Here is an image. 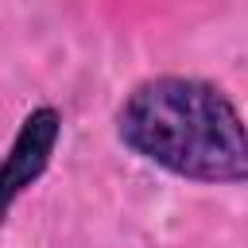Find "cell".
I'll use <instances>...</instances> for the list:
<instances>
[{"instance_id":"obj_1","label":"cell","mask_w":248,"mask_h":248,"mask_svg":"<svg viewBox=\"0 0 248 248\" xmlns=\"http://www.w3.org/2000/svg\"><path fill=\"white\" fill-rule=\"evenodd\" d=\"M120 140L147 163L194 182H248V124L202 78H147L116 112Z\"/></svg>"},{"instance_id":"obj_2","label":"cell","mask_w":248,"mask_h":248,"mask_svg":"<svg viewBox=\"0 0 248 248\" xmlns=\"http://www.w3.org/2000/svg\"><path fill=\"white\" fill-rule=\"evenodd\" d=\"M58 136H62V116H58V108H50V105H39V108L23 120V128H19L16 140H12L8 163H4V205H12V202L46 170Z\"/></svg>"}]
</instances>
